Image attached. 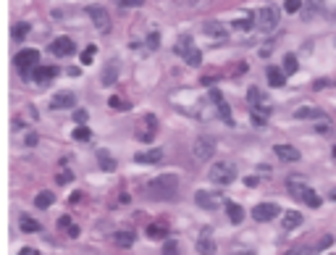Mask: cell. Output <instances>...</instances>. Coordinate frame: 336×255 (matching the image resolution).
<instances>
[{
    "label": "cell",
    "instance_id": "obj_1",
    "mask_svg": "<svg viewBox=\"0 0 336 255\" xmlns=\"http://www.w3.org/2000/svg\"><path fill=\"white\" fill-rule=\"evenodd\" d=\"M145 192L153 200H173L176 192H179V176L171 174V171H168V174H158L155 179L147 181Z\"/></svg>",
    "mask_w": 336,
    "mask_h": 255
},
{
    "label": "cell",
    "instance_id": "obj_2",
    "mask_svg": "<svg viewBox=\"0 0 336 255\" xmlns=\"http://www.w3.org/2000/svg\"><path fill=\"white\" fill-rule=\"evenodd\" d=\"M208 176H210V181H213V184L226 187V184H231V181L237 179V166H234L231 161H216V163L210 166Z\"/></svg>",
    "mask_w": 336,
    "mask_h": 255
},
{
    "label": "cell",
    "instance_id": "obj_3",
    "mask_svg": "<svg viewBox=\"0 0 336 255\" xmlns=\"http://www.w3.org/2000/svg\"><path fill=\"white\" fill-rule=\"evenodd\" d=\"M213 150H216V140L208 137V134H200V137L194 140V145H192V156H194V161H200V163L210 161Z\"/></svg>",
    "mask_w": 336,
    "mask_h": 255
},
{
    "label": "cell",
    "instance_id": "obj_4",
    "mask_svg": "<svg viewBox=\"0 0 336 255\" xmlns=\"http://www.w3.org/2000/svg\"><path fill=\"white\" fill-rule=\"evenodd\" d=\"M278 19H281V11H278L276 5H265V8H260V13H257V26L263 32H273L278 26Z\"/></svg>",
    "mask_w": 336,
    "mask_h": 255
},
{
    "label": "cell",
    "instance_id": "obj_5",
    "mask_svg": "<svg viewBox=\"0 0 336 255\" xmlns=\"http://www.w3.org/2000/svg\"><path fill=\"white\" fill-rule=\"evenodd\" d=\"M37 63H40V53L32 50V48H26L16 56V69L21 71V74H29L32 69H37Z\"/></svg>",
    "mask_w": 336,
    "mask_h": 255
},
{
    "label": "cell",
    "instance_id": "obj_6",
    "mask_svg": "<svg viewBox=\"0 0 336 255\" xmlns=\"http://www.w3.org/2000/svg\"><path fill=\"white\" fill-rule=\"evenodd\" d=\"M281 216V208H278L276 203H260L252 208V218L255 221H270V218Z\"/></svg>",
    "mask_w": 336,
    "mask_h": 255
},
{
    "label": "cell",
    "instance_id": "obj_7",
    "mask_svg": "<svg viewBox=\"0 0 336 255\" xmlns=\"http://www.w3.org/2000/svg\"><path fill=\"white\" fill-rule=\"evenodd\" d=\"M87 16L92 21H95V26L100 32H108L110 29V19H108V13H105V8H100V5H89L87 8Z\"/></svg>",
    "mask_w": 336,
    "mask_h": 255
},
{
    "label": "cell",
    "instance_id": "obj_8",
    "mask_svg": "<svg viewBox=\"0 0 336 255\" xmlns=\"http://www.w3.org/2000/svg\"><path fill=\"white\" fill-rule=\"evenodd\" d=\"M194 203H197L200 208H205V211H216V208L221 205L218 195L208 192V189H200V192H194Z\"/></svg>",
    "mask_w": 336,
    "mask_h": 255
},
{
    "label": "cell",
    "instance_id": "obj_9",
    "mask_svg": "<svg viewBox=\"0 0 336 255\" xmlns=\"http://www.w3.org/2000/svg\"><path fill=\"white\" fill-rule=\"evenodd\" d=\"M50 50L55 53V56H71V53L77 50V45H74L71 37H55L53 45H50Z\"/></svg>",
    "mask_w": 336,
    "mask_h": 255
},
{
    "label": "cell",
    "instance_id": "obj_10",
    "mask_svg": "<svg viewBox=\"0 0 336 255\" xmlns=\"http://www.w3.org/2000/svg\"><path fill=\"white\" fill-rule=\"evenodd\" d=\"M273 153H276V156L281 158V161H289V163H297V161L302 158V156H300V150H297L294 145H276Z\"/></svg>",
    "mask_w": 336,
    "mask_h": 255
},
{
    "label": "cell",
    "instance_id": "obj_11",
    "mask_svg": "<svg viewBox=\"0 0 336 255\" xmlns=\"http://www.w3.org/2000/svg\"><path fill=\"white\" fill-rule=\"evenodd\" d=\"M210 100L218 105V113H221V118L226 124H234V118H231V111H229V105H226V100H223V95L218 92V89H210Z\"/></svg>",
    "mask_w": 336,
    "mask_h": 255
},
{
    "label": "cell",
    "instance_id": "obj_12",
    "mask_svg": "<svg viewBox=\"0 0 336 255\" xmlns=\"http://www.w3.org/2000/svg\"><path fill=\"white\" fill-rule=\"evenodd\" d=\"M74 103H77V95L74 92H58L50 100V108L53 111H58V108H74Z\"/></svg>",
    "mask_w": 336,
    "mask_h": 255
},
{
    "label": "cell",
    "instance_id": "obj_13",
    "mask_svg": "<svg viewBox=\"0 0 336 255\" xmlns=\"http://www.w3.org/2000/svg\"><path fill=\"white\" fill-rule=\"evenodd\" d=\"M286 189H289V195H292V197L302 200V195H305L307 184H305V181H302L300 176H289V179H286Z\"/></svg>",
    "mask_w": 336,
    "mask_h": 255
},
{
    "label": "cell",
    "instance_id": "obj_14",
    "mask_svg": "<svg viewBox=\"0 0 336 255\" xmlns=\"http://www.w3.org/2000/svg\"><path fill=\"white\" fill-rule=\"evenodd\" d=\"M300 224H302V213H297V211H286V213H284V218H281V226H284L286 232L297 229Z\"/></svg>",
    "mask_w": 336,
    "mask_h": 255
},
{
    "label": "cell",
    "instance_id": "obj_15",
    "mask_svg": "<svg viewBox=\"0 0 336 255\" xmlns=\"http://www.w3.org/2000/svg\"><path fill=\"white\" fill-rule=\"evenodd\" d=\"M147 237L150 240H163V237H168V224L166 221H155L147 226Z\"/></svg>",
    "mask_w": 336,
    "mask_h": 255
},
{
    "label": "cell",
    "instance_id": "obj_16",
    "mask_svg": "<svg viewBox=\"0 0 336 255\" xmlns=\"http://www.w3.org/2000/svg\"><path fill=\"white\" fill-rule=\"evenodd\" d=\"M55 77H58V69H55V66H37L34 69V79L37 82H40V85H42V82H50V79H55Z\"/></svg>",
    "mask_w": 336,
    "mask_h": 255
},
{
    "label": "cell",
    "instance_id": "obj_17",
    "mask_svg": "<svg viewBox=\"0 0 336 255\" xmlns=\"http://www.w3.org/2000/svg\"><path fill=\"white\" fill-rule=\"evenodd\" d=\"M163 158V150L161 148H153V150H147V153H137V163H158Z\"/></svg>",
    "mask_w": 336,
    "mask_h": 255
},
{
    "label": "cell",
    "instance_id": "obj_18",
    "mask_svg": "<svg viewBox=\"0 0 336 255\" xmlns=\"http://www.w3.org/2000/svg\"><path fill=\"white\" fill-rule=\"evenodd\" d=\"M226 213H229V221L231 224H242V218H245V208L239 203H229L226 205Z\"/></svg>",
    "mask_w": 336,
    "mask_h": 255
},
{
    "label": "cell",
    "instance_id": "obj_19",
    "mask_svg": "<svg viewBox=\"0 0 336 255\" xmlns=\"http://www.w3.org/2000/svg\"><path fill=\"white\" fill-rule=\"evenodd\" d=\"M205 34L213 37V40H223V37H226V29H223L218 21H208V24H205Z\"/></svg>",
    "mask_w": 336,
    "mask_h": 255
},
{
    "label": "cell",
    "instance_id": "obj_20",
    "mask_svg": "<svg viewBox=\"0 0 336 255\" xmlns=\"http://www.w3.org/2000/svg\"><path fill=\"white\" fill-rule=\"evenodd\" d=\"M216 242H213L210 240V237H200V240H197V253L200 255H216Z\"/></svg>",
    "mask_w": 336,
    "mask_h": 255
},
{
    "label": "cell",
    "instance_id": "obj_21",
    "mask_svg": "<svg viewBox=\"0 0 336 255\" xmlns=\"http://www.w3.org/2000/svg\"><path fill=\"white\" fill-rule=\"evenodd\" d=\"M18 226H21V232H26V234L40 232V221H34L32 216H21V218H18Z\"/></svg>",
    "mask_w": 336,
    "mask_h": 255
},
{
    "label": "cell",
    "instance_id": "obj_22",
    "mask_svg": "<svg viewBox=\"0 0 336 255\" xmlns=\"http://www.w3.org/2000/svg\"><path fill=\"white\" fill-rule=\"evenodd\" d=\"M284 82H286V74L281 69H268V85L270 87H284Z\"/></svg>",
    "mask_w": 336,
    "mask_h": 255
},
{
    "label": "cell",
    "instance_id": "obj_23",
    "mask_svg": "<svg viewBox=\"0 0 336 255\" xmlns=\"http://www.w3.org/2000/svg\"><path fill=\"white\" fill-rule=\"evenodd\" d=\"M297 118H323V111L321 108H313V105H302L300 111H294Z\"/></svg>",
    "mask_w": 336,
    "mask_h": 255
},
{
    "label": "cell",
    "instance_id": "obj_24",
    "mask_svg": "<svg viewBox=\"0 0 336 255\" xmlns=\"http://www.w3.org/2000/svg\"><path fill=\"white\" fill-rule=\"evenodd\" d=\"M113 242L118 245V248H132V245H134V234L132 232H116Z\"/></svg>",
    "mask_w": 336,
    "mask_h": 255
},
{
    "label": "cell",
    "instance_id": "obj_25",
    "mask_svg": "<svg viewBox=\"0 0 336 255\" xmlns=\"http://www.w3.org/2000/svg\"><path fill=\"white\" fill-rule=\"evenodd\" d=\"M97 163H100V169H105V171H113V169H116V161L110 158L108 150H100V153H97Z\"/></svg>",
    "mask_w": 336,
    "mask_h": 255
},
{
    "label": "cell",
    "instance_id": "obj_26",
    "mask_svg": "<svg viewBox=\"0 0 336 255\" xmlns=\"http://www.w3.org/2000/svg\"><path fill=\"white\" fill-rule=\"evenodd\" d=\"M53 200H55V195L45 189V192H40V195L34 197V205H37V208H42V211H45V208H50V205H53Z\"/></svg>",
    "mask_w": 336,
    "mask_h": 255
},
{
    "label": "cell",
    "instance_id": "obj_27",
    "mask_svg": "<svg viewBox=\"0 0 336 255\" xmlns=\"http://www.w3.org/2000/svg\"><path fill=\"white\" fill-rule=\"evenodd\" d=\"M184 61L189 63V66H200V63H202V53H200V50H197V48H194V45H192V48L184 53Z\"/></svg>",
    "mask_w": 336,
    "mask_h": 255
},
{
    "label": "cell",
    "instance_id": "obj_28",
    "mask_svg": "<svg viewBox=\"0 0 336 255\" xmlns=\"http://www.w3.org/2000/svg\"><path fill=\"white\" fill-rule=\"evenodd\" d=\"M302 203H307L310 208H318V205L323 203V200L318 197V192H315V189H310V187H307V189H305V195H302Z\"/></svg>",
    "mask_w": 336,
    "mask_h": 255
},
{
    "label": "cell",
    "instance_id": "obj_29",
    "mask_svg": "<svg viewBox=\"0 0 336 255\" xmlns=\"http://www.w3.org/2000/svg\"><path fill=\"white\" fill-rule=\"evenodd\" d=\"M116 79H118V66H116V63H110V66L102 71V85H113Z\"/></svg>",
    "mask_w": 336,
    "mask_h": 255
},
{
    "label": "cell",
    "instance_id": "obj_30",
    "mask_svg": "<svg viewBox=\"0 0 336 255\" xmlns=\"http://www.w3.org/2000/svg\"><path fill=\"white\" fill-rule=\"evenodd\" d=\"M297 69H300L297 58L294 56H284V74H297Z\"/></svg>",
    "mask_w": 336,
    "mask_h": 255
},
{
    "label": "cell",
    "instance_id": "obj_31",
    "mask_svg": "<svg viewBox=\"0 0 336 255\" xmlns=\"http://www.w3.org/2000/svg\"><path fill=\"white\" fill-rule=\"evenodd\" d=\"M89 137H92V134H89V129H87V126H77V129H74V140L87 142Z\"/></svg>",
    "mask_w": 336,
    "mask_h": 255
},
{
    "label": "cell",
    "instance_id": "obj_32",
    "mask_svg": "<svg viewBox=\"0 0 336 255\" xmlns=\"http://www.w3.org/2000/svg\"><path fill=\"white\" fill-rule=\"evenodd\" d=\"M147 48H150V50H158V48H161V34H158V32H150V34H147Z\"/></svg>",
    "mask_w": 336,
    "mask_h": 255
},
{
    "label": "cell",
    "instance_id": "obj_33",
    "mask_svg": "<svg viewBox=\"0 0 336 255\" xmlns=\"http://www.w3.org/2000/svg\"><path fill=\"white\" fill-rule=\"evenodd\" d=\"M163 255H179V245H176V240H168L163 245Z\"/></svg>",
    "mask_w": 336,
    "mask_h": 255
},
{
    "label": "cell",
    "instance_id": "obj_34",
    "mask_svg": "<svg viewBox=\"0 0 336 255\" xmlns=\"http://www.w3.org/2000/svg\"><path fill=\"white\" fill-rule=\"evenodd\" d=\"M302 5H305L302 0H286V3H284L286 13H297V11H300V8H302Z\"/></svg>",
    "mask_w": 336,
    "mask_h": 255
},
{
    "label": "cell",
    "instance_id": "obj_35",
    "mask_svg": "<svg viewBox=\"0 0 336 255\" xmlns=\"http://www.w3.org/2000/svg\"><path fill=\"white\" fill-rule=\"evenodd\" d=\"M26 32H29V24H16L13 26V37H26Z\"/></svg>",
    "mask_w": 336,
    "mask_h": 255
},
{
    "label": "cell",
    "instance_id": "obj_36",
    "mask_svg": "<svg viewBox=\"0 0 336 255\" xmlns=\"http://www.w3.org/2000/svg\"><path fill=\"white\" fill-rule=\"evenodd\" d=\"M92 58H95V45H89V48H87V53L82 56V61H84V63H89Z\"/></svg>",
    "mask_w": 336,
    "mask_h": 255
},
{
    "label": "cell",
    "instance_id": "obj_37",
    "mask_svg": "<svg viewBox=\"0 0 336 255\" xmlns=\"http://www.w3.org/2000/svg\"><path fill=\"white\" fill-rule=\"evenodd\" d=\"M331 245H334V237H329V234H326L323 240H321V245H318V250H326V248H331Z\"/></svg>",
    "mask_w": 336,
    "mask_h": 255
},
{
    "label": "cell",
    "instance_id": "obj_38",
    "mask_svg": "<svg viewBox=\"0 0 336 255\" xmlns=\"http://www.w3.org/2000/svg\"><path fill=\"white\" fill-rule=\"evenodd\" d=\"M118 5H124V8H137V5H142V0H121Z\"/></svg>",
    "mask_w": 336,
    "mask_h": 255
},
{
    "label": "cell",
    "instance_id": "obj_39",
    "mask_svg": "<svg viewBox=\"0 0 336 255\" xmlns=\"http://www.w3.org/2000/svg\"><path fill=\"white\" fill-rule=\"evenodd\" d=\"M58 226H61V229H71V218L69 216H61L58 218Z\"/></svg>",
    "mask_w": 336,
    "mask_h": 255
},
{
    "label": "cell",
    "instance_id": "obj_40",
    "mask_svg": "<svg viewBox=\"0 0 336 255\" xmlns=\"http://www.w3.org/2000/svg\"><path fill=\"white\" fill-rule=\"evenodd\" d=\"M110 108H126V103L121 97H110Z\"/></svg>",
    "mask_w": 336,
    "mask_h": 255
},
{
    "label": "cell",
    "instance_id": "obj_41",
    "mask_svg": "<svg viewBox=\"0 0 336 255\" xmlns=\"http://www.w3.org/2000/svg\"><path fill=\"white\" fill-rule=\"evenodd\" d=\"M71 181V174L69 171H63V174H58V184H69Z\"/></svg>",
    "mask_w": 336,
    "mask_h": 255
},
{
    "label": "cell",
    "instance_id": "obj_42",
    "mask_svg": "<svg viewBox=\"0 0 336 255\" xmlns=\"http://www.w3.org/2000/svg\"><path fill=\"white\" fill-rule=\"evenodd\" d=\"M286 255H310V250H305V248H294V250H289Z\"/></svg>",
    "mask_w": 336,
    "mask_h": 255
},
{
    "label": "cell",
    "instance_id": "obj_43",
    "mask_svg": "<svg viewBox=\"0 0 336 255\" xmlns=\"http://www.w3.org/2000/svg\"><path fill=\"white\" fill-rule=\"evenodd\" d=\"M74 118H77L79 124H84V121H87V111H77V113H74Z\"/></svg>",
    "mask_w": 336,
    "mask_h": 255
},
{
    "label": "cell",
    "instance_id": "obj_44",
    "mask_svg": "<svg viewBox=\"0 0 336 255\" xmlns=\"http://www.w3.org/2000/svg\"><path fill=\"white\" fill-rule=\"evenodd\" d=\"M18 255H37V250L34 248H21V253H18Z\"/></svg>",
    "mask_w": 336,
    "mask_h": 255
},
{
    "label": "cell",
    "instance_id": "obj_45",
    "mask_svg": "<svg viewBox=\"0 0 336 255\" xmlns=\"http://www.w3.org/2000/svg\"><path fill=\"white\" fill-rule=\"evenodd\" d=\"M37 142V134H26V145H34Z\"/></svg>",
    "mask_w": 336,
    "mask_h": 255
},
{
    "label": "cell",
    "instance_id": "obj_46",
    "mask_svg": "<svg viewBox=\"0 0 336 255\" xmlns=\"http://www.w3.org/2000/svg\"><path fill=\"white\" fill-rule=\"evenodd\" d=\"M331 197H334V200H336V189H334V192H331Z\"/></svg>",
    "mask_w": 336,
    "mask_h": 255
},
{
    "label": "cell",
    "instance_id": "obj_47",
    "mask_svg": "<svg viewBox=\"0 0 336 255\" xmlns=\"http://www.w3.org/2000/svg\"><path fill=\"white\" fill-rule=\"evenodd\" d=\"M334 156H336V148H334Z\"/></svg>",
    "mask_w": 336,
    "mask_h": 255
}]
</instances>
